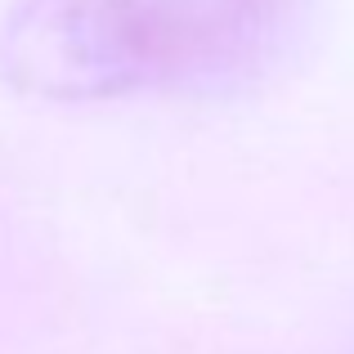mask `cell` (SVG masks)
<instances>
[{"mask_svg": "<svg viewBox=\"0 0 354 354\" xmlns=\"http://www.w3.org/2000/svg\"><path fill=\"white\" fill-rule=\"evenodd\" d=\"M296 14L301 0H23L0 72L50 104L216 95L283 54Z\"/></svg>", "mask_w": 354, "mask_h": 354, "instance_id": "6da1fadb", "label": "cell"}]
</instances>
